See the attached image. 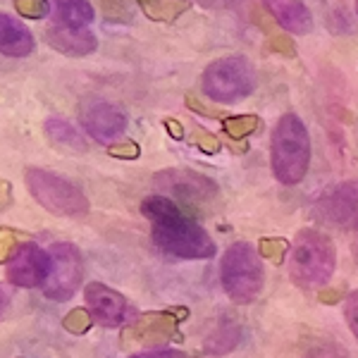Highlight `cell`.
<instances>
[{
    "label": "cell",
    "mask_w": 358,
    "mask_h": 358,
    "mask_svg": "<svg viewBox=\"0 0 358 358\" xmlns=\"http://www.w3.org/2000/svg\"><path fill=\"white\" fill-rule=\"evenodd\" d=\"M129 358H189V356L177 349H158V351H143V354H136Z\"/></svg>",
    "instance_id": "25"
},
{
    "label": "cell",
    "mask_w": 358,
    "mask_h": 358,
    "mask_svg": "<svg viewBox=\"0 0 358 358\" xmlns=\"http://www.w3.org/2000/svg\"><path fill=\"white\" fill-rule=\"evenodd\" d=\"M344 317H346V325L351 327L354 337L358 339V292H351L344 301Z\"/></svg>",
    "instance_id": "24"
},
{
    "label": "cell",
    "mask_w": 358,
    "mask_h": 358,
    "mask_svg": "<svg viewBox=\"0 0 358 358\" xmlns=\"http://www.w3.org/2000/svg\"><path fill=\"white\" fill-rule=\"evenodd\" d=\"M50 275V253L36 244H22L8 263V280L15 287H43Z\"/></svg>",
    "instance_id": "9"
},
{
    "label": "cell",
    "mask_w": 358,
    "mask_h": 358,
    "mask_svg": "<svg viewBox=\"0 0 358 358\" xmlns=\"http://www.w3.org/2000/svg\"><path fill=\"white\" fill-rule=\"evenodd\" d=\"M50 275L43 285V294L53 301H67L77 294L84 282V258L77 246L53 244L50 248Z\"/></svg>",
    "instance_id": "7"
},
{
    "label": "cell",
    "mask_w": 358,
    "mask_h": 358,
    "mask_svg": "<svg viewBox=\"0 0 358 358\" xmlns=\"http://www.w3.org/2000/svg\"><path fill=\"white\" fill-rule=\"evenodd\" d=\"M24 179L29 194L53 215L82 217L89 213V201H86L84 192L77 184L69 182V179L55 175V172L41 170V167L27 170Z\"/></svg>",
    "instance_id": "6"
},
{
    "label": "cell",
    "mask_w": 358,
    "mask_h": 358,
    "mask_svg": "<svg viewBox=\"0 0 358 358\" xmlns=\"http://www.w3.org/2000/svg\"><path fill=\"white\" fill-rule=\"evenodd\" d=\"M270 45H273V48H277V50H287V55L289 57H294V53H296V48H294V43L289 41V38H273V41H270Z\"/></svg>",
    "instance_id": "28"
},
{
    "label": "cell",
    "mask_w": 358,
    "mask_h": 358,
    "mask_svg": "<svg viewBox=\"0 0 358 358\" xmlns=\"http://www.w3.org/2000/svg\"><path fill=\"white\" fill-rule=\"evenodd\" d=\"M155 184L184 201H210L213 196L217 194V187L213 179H208L192 170L160 172V175L155 177Z\"/></svg>",
    "instance_id": "12"
},
{
    "label": "cell",
    "mask_w": 358,
    "mask_h": 358,
    "mask_svg": "<svg viewBox=\"0 0 358 358\" xmlns=\"http://www.w3.org/2000/svg\"><path fill=\"white\" fill-rule=\"evenodd\" d=\"M50 8L53 5L48 0H15V10L20 15L29 17V20H41V17L50 13Z\"/></svg>",
    "instance_id": "21"
},
{
    "label": "cell",
    "mask_w": 358,
    "mask_h": 358,
    "mask_svg": "<svg viewBox=\"0 0 358 358\" xmlns=\"http://www.w3.org/2000/svg\"><path fill=\"white\" fill-rule=\"evenodd\" d=\"M192 143L196 148H201L203 153H217V151H220V138L213 136L210 131H206V129H196L194 136H192Z\"/></svg>",
    "instance_id": "22"
},
{
    "label": "cell",
    "mask_w": 358,
    "mask_h": 358,
    "mask_svg": "<svg viewBox=\"0 0 358 358\" xmlns=\"http://www.w3.org/2000/svg\"><path fill=\"white\" fill-rule=\"evenodd\" d=\"M45 134H48V138L53 143H57L60 148H69V151H84L86 148V141L82 138V134H79L77 129H74L72 124L65 122V120H48L45 122Z\"/></svg>",
    "instance_id": "18"
},
{
    "label": "cell",
    "mask_w": 358,
    "mask_h": 358,
    "mask_svg": "<svg viewBox=\"0 0 358 358\" xmlns=\"http://www.w3.org/2000/svg\"><path fill=\"white\" fill-rule=\"evenodd\" d=\"M136 3L153 22H175L189 10V0H136Z\"/></svg>",
    "instance_id": "17"
},
{
    "label": "cell",
    "mask_w": 358,
    "mask_h": 358,
    "mask_svg": "<svg viewBox=\"0 0 358 358\" xmlns=\"http://www.w3.org/2000/svg\"><path fill=\"white\" fill-rule=\"evenodd\" d=\"M167 127H170V131H172V136H175V138H182L184 134H182V131H179V124L177 122H172V120H170V122H165Z\"/></svg>",
    "instance_id": "30"
},
{
    "label": "cell",
    "mask_w": 358,
    "mask_h": 358,
    "mask_svg": "<svg viewBox=\"0 0 358 358\" xmlns=\"http://www.w3.org/2000/svg\"><path fill=\"white\" fill-rule=\"evenodd\" d=\"M287 248H289V244H287L285 239H277V236H268V239L258 241V253H261V258H265V261H270L275 265H280L285 261Z\"/></svg>",
    "instance_id": "20"
},
{
    "label": "cell",
    "mask_w": 358,
    "mask_h": 358,
    "mask_svg": "<svg viewBox=\"0 0 358 358\" xmlns=\"http://www.w3.org/2000/svg\"><path fill=\"white\" fill-rule=\"evenodd\" d=\"M275 22L289 34H310L313 31V15L301 0H261Z\"/></svg>",
    "instance_id": "14"
},
{
    "label": "cell",
    "mask_w": 358,
    "mask_h": 358,
    "mask_svg": "<svg viewBox=\"0 0 358 358\" xmlns=\"http://www.w3.org/2000/svg\"><path fill=\"white\" fill-rule=\"evenodd\" d=\"M258 86V74L251 60L244 55L217 57L206 67L201 77V89L215 103H239L248 98Z\"/></svg>",
    "instance_id": "4"
},
{
    "label": "cell",
    "mask_w": 358,
    "mask_h": 358,
    "mask_svg": "<svg viewBox=\"0 0 358 358\" xmlns=\"http://www.w3.org/2000/svg\"><path fill=\"white\" fill-rule=\"evenodd\" d=\"M351 251H354V258H356V263H358V236H356L354 246H351Z\"/></svg>",
    "instance_id": "31"
},
{
    "label": "cell",
    "mask_w": 358,
    "mask_h": 358,
    "mask_svg": "<svg viewBox=\"0 0 358 358\" xmlns=\"http://www.w3.org/2000/svg\"><path fill=\"white\" fill-rule=\"evenodd\" d=\"M356 13H358V0H356Z\"/></svg>",
    "instance_id": "32"
},
{
    "label": "cell",
    "mask_w": 358,
    "mask_h": 358,
    "mask_svg": "<svg viewBox=\"0 0 358 358\" xmlns=\"http://www.w3.org/2000/svg\"><path fill=\"white\" fill-rule=\"evenodd\" d=\"M320 301H325V303H337V301H339V292H334V289L320 292Z\"/></svg>",
    "instance_id": "29"
},
{
    "label": "cell",
    "mask_w": 358,
    "mask_h": 358,
    "mask_svg": "<svg viewBox=\"0 0 358 358\" xmlns=\"http://www.w3.org/2000/svg\"><path fill=\"white\" fill-rule=\"evenodd\" d=\"M301 358H349L344 346L339 344H320L313 346L310 351H306Z\"/></svg>",
    "instance_id": "23"
},
{
    "label": "cell",
    "mask_w": 358,
    "mask_h": 358,
    "mask_svg": "<svg viewBox=\"0 0 358 358\" xmlns=\"http://www.w3.org/2000/svg\"><path fill=\"white\" fill-rule=\"evenodd\" d=\"M141 213L151 220L153 241L160 251L177 258H192V261L215 256L210 234L194 217H189L175 201L165 196H151L141 203Z\"/></svg>",
    "instance_id": "1"
},
{
    "label": "cell",
    "mask_w": 358,
    "mask_h": 358,
    "mask_svg": "<svg viewBox=\"0 0 358 358\" xmlns=\"http://www.w3.org/2000/svg\"><path fill=\"white\" fill-rule=\"evenodd\" d=\"M263 120L258 115H234V117H224L222 127L227 131V136L232 138H246L251 134H256L261 129Z\"/></svg>",
    "instance_id": "19"
},
{
    "label": "cell",
    "mask_w": 358,
    "mask_h": 358,
    "mask_svg": "<svg viewBox=\"0 0 358 358\" xmlns=\"http://www.w3.org/2000/svg\"><path fill=\"white\" fill-rule=\"evenodd\" d=\"M86 306H89L94 320L106 327H120L129 317L127 299L120 292L101 285V282H89L86 285Z\"/></svg>",
    "instance_id": "11"
},
{
    "label": "cell",
    "mask_w": 358,
    "mask_h": 358,
    "mask_svg": "<svg viewBox=\"0 0 358 358\" xmlns=\"http://www.w3.org/2000/svg\"><path fill=\"white\" fill-rule=\"evenodd\" d=\"M53 17L55 24L86 29L94 22L96 13L89 0H53Z\"/></svg>",
    "instance_id": "16"
},
{
    "label": "cell",
    "mask_w": 358,
    "mask_h": 358,
    "mask_svg": "<svg viewBox=\"0 0 358 358\" xmlns=\"http://www.w3.org/2000/svg\"><path fill=\"white\" fill-rule=\"evenodd\" d=\"M10 301H13V287L0 285V317H3L5 310L10 308Z\"/></svg>",
    "instance_id": "26"
},
{
    "label": "cell",
    "mask_w": 358,
    "mask_h": 358,
    "mask_svg": "<svg viewBox=\"0 0 358 358\" xmlns=\"http://www.w3.org/2000/svg\"><path fill=\"white\" fill-rule=\"evenodd\" d=\"M34 34L15 17L0 13V53L8 57H27L34 53Z\"/></svg>",
    "instance_id": "15"
},
{
    "label": "cell",
    "mask_w": 358,
    "mask_h": 358,
    "mask_svg": "<svg viewBox=\"0 0 358 358\" xmlns=\"http://www.w3.org/2000/svg\"><path fill=\"white\" fill-rule=\"evenodd\" d=\"M313 217L334 229H358V179L322 194L313 206Z\"/></svg>",
    "instance_id": "8"
},
{
    "label": "cell",
    "mask_w": 358,
    "mask_h": 358,
    "mask_svg": "<svg viewBox=\"0 0 358 358\" xmlns=\"http://www.w3.org/2000/svg\"><path fill=\"white\" fill-rule=\"evenodd\" d=\"M110 153L113 155H122V158H136L138 148H136V143H122V146H113Z\"/></svg>",
    "instance_id": "27"
},
{
    "label": "cell",
    "mask_w": 358,
    "mask_h": 358,
    "mask_svg": "<svg viewBox=\"0 0 358 358\" xmlns=\"http://www.w3.org/2000/svg\"><path fill=\"white\" fill-rule=\"evenodd\" d=\"M337 265V251L332 239L320 229L306 227L296 234L289 258V275L296 287L315 289L330 282Z\"/></svg>",
    "instance_id": "3"
},
{
    "label": "cell",
    "mask_w": 358,
    "mask_h": 358,
    "mask_svg": "<svg viewBox=\"0 0 358 358\" xmlns=\"http://www.w3.org/2000/svg\"><path fill=\"white\" fill-rule=\"evenodd\" d=\"M45 43L55 48L62 55H91L98 48V38L89 29L65 27V24H50L45 29Z\"/></svg>",
    "instance_id": "13"
},
{
    "label": "cell",
    "mask_w": 358,
    "mask_h": 358,
    "mask_svg": "<svg viewBox=\"0 0 358 358\" xmlns=\"http://www.w3.org/2000/svg\"><path fill=\"white\" fill-rule=\"evenodd\" d=\"M270 163L277 182L294 187L306 177L310 165V136L301 117L287 113L277 120L270 138Z\"/></svg>",
    "instance_id": "2"
},
{
    "label": "cell",
    "mask_w": 358,
    "mask_h": 358,
    "mask_svg": "<svg viewBox=\"0 0 358 358\" xmlns=\"http://www.w3.org/2000/svg\"><path fill=\"white\" fill-rule=\"evenodd\" d=\"M222 289L234 303H253L263 292V263L256 248L246 241H236L224 251L220 265Z\"/></svg>",
    "instance_id": "5"
},
{
    "label": "cell",
    "mask_w": 358,
    "mask_h": 358,
    "mask_svg": "<svg viewBox=\"0 0 358 358\" xmlns=\"http://www.w3.org/2000/svg\"><path fill=\"white\" fill-rule=\"evenodd\" d=\"M82 129L98 143H115L127 129V115L117 106L106 101H96L86 106L79 115Z\"/></svg>",
    "instance_id": "10"
}]
</instances>
